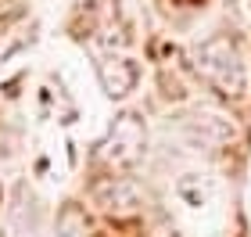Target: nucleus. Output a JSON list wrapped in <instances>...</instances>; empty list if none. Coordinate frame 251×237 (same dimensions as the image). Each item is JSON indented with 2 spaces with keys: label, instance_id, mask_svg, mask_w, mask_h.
Segmentation results:
<instances>
[{
  "label": "nucleus",
  "instance_id": "1",
  "mask_svg": "<svg viewBox=\"0 0 251 237\" xmlns=\"http://www.w3.org/2000/svg\"><path fill=\"white\" fill-rule=\"evenodd\" d=\"M194 72L226 97H244L251 86V65L226 36H212L194 51Z\"/></svg>",
  "mask_w": 251,
  "mask_h": 237
},
{
  "label": "nucleus",
  "instance_id": "2",
  "mask_svg": "<svg viewBox=\"0 0 251 237\" xmlns=\"http://www.w3.org/2000/svg\"><path fill=\"white\" fill-rule=\"evenodd\" d=\"M144 144H147V130L136 115H119L115 126H111L108 140H100V151L97 158L108 162L111 169H129L136 158L144 155Z\"/></svg>",
  "mask_w": 251,
  "mask_h": 237
},
{
  "label": "nucleus",
  "instance_id": "5",
  "mask_svg": "<svg viewBox=\"0 0 251 237\" xmlns=\"http://www.w3.org/2000/svg\"><path fill=\"white\" fill-rule=\"evenodd\" d=\"M190 133L198 137L201 144H212V148H223V144L233 140V122L219 115V111H198V115L190 119Z\"/></svg>",
  "mask_w": 251,
  "mask_h": 237
},
{
  "label": "nucleus",
  "instance_id": "6",
  "mask_svg": "<svg viewBox=\"0 0 251 237\" xmlns=\"http://www.w3.org/2000/svg\"><path fill=\"white\" fill-rule=\"evenodd\" d=\"M58 237H90L86 212L79 205H65V212L58 216Z\"/></svg>",
  "mask_w": 251,
  "mask_h": 237
},
{
  "label": "nucleus",
  "instance_id": "3",
  "mask_svg": "<svg viewBox=\"0 0 251 237\" xmlns=\"http://www.w3.org/2000/svg\"><path fill=\"white\" fill-rule=\"evenodd\" d=\"M90 194H94V201H97L104 212H111L115 219H129V216H136V209H140L136 190L126 184L122 176H104V180H97Z\"/></svg>",
  "mask_w": 251,
  "mask_h": 237
},
{
  "label": "nucleus",
  "instance_id": "4",
  "mask_svg": "<svg viewBox=\"0 0 251 237\" xmlns=\"http://www.w3.org/2000/svg\"><path fill=\"white\" fill-rule=\"evenodd\" d=\"M97 76H100V86L108 90L111 97H126L136 83V69L129 58H122V54H108V58L97 61Z\"/></svg>",
  "mask_w": 251,
  "mask_h": 237
}]
</instances>
